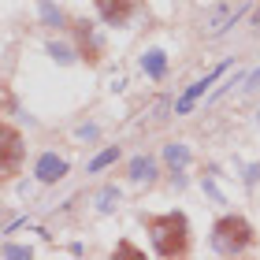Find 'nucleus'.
Returning a JSON list of instances; mask_svg holds the SVG:
<instances>
[{"label":"nucleus","mask_w":260,"mask_h":260,"mask_svg":"<svg viewBox=\"0 0 260 260\" xmlns=\"http://www.w3.org/2000/svg\"><path fill=\"white\" fill-rule=\"evenodd\" d=\"M145 227L152 234V245H156L160 256H186L190 253V223H186L182 212H171V216H149Z\"/></svg>","instance_id":"f257e3e1"},{"label":"nucleus","mask_w":260,"mask_h":260,"mask_svg":"<svg viewBox=\"0 0 260 260\" xmlns=\"http://www.w3.org/2000/svg\"><path fill=\"white\" fill-rule=\"evenodd\" d=\"M253 242H256V234L242 216H223L216 227H212V245H216L219 253H242V249H249Z\"/></svg>","instance_id":"f03ea898"},{"label":"nucleus","mask_w":260,"mask_h":260,"mask_svg":"<svg viewBox=\"0 0 260 260\" xmlns=\"http://www.w3.org/2000/svg\"><path fill=\"white\" fill-rule=\"evenodd\" d=\"M0 138H4V145H0V152H4V179H11V175H15V164L22 156V134L11 123H4Z\"/></svg>","instance_id":"7ed1b4c3"},{"label":"nucleus","mask_w":260,"mask_h":260,"mask_svg":"<svg viewBox=\"0 0 260 260\" xmlns=\"http://www.w3.org/2000/svg\"><path fill=\"white\" fill-rule=\"evenodd\" d=\"M101 11V19L108 22V26H123L130 19V11H134V0H93Z\"/></svg>","instance_id":"20e7f679"},{"label":"nucleus","mask_w":260,"mask_h":260,"mask_svg":"<svg viewBox=\"0 0 260 260\" xmlns=\"http://www.w3.org/2000/svg\"><path fill=\"white\" fill-rule=\"evenodd\" d=\"M223 71H227V63H223V67H216V71H208V75H205V78H197V82H193V86H190V89H186V97H182L179 104H175V112H179V115H186V112H190V108H193V104H197V97H205V89H208V86H212V82H216V78L223 75Z\"/></svg>","instance_id":"39448f33"},{"label":"nucleus","mask_w":260,"mask_h":260,"mask_svg":"<svg viewBox=\"0 0 260 260\" xmlns=\"http://www.w3.org/2000/svg\"><path fill=\"white\" fill-rule=\"evenodd\" d=\"M67 175V164L60 156H52V152H45V156L38 160V179L41 182H56V179H63Z\"/></svg>","instance_id":"423d86ee"},{"label":"nucleus","mask_w":260,"mask_h":260,"mask_svg":"<svg viewBox=\"0 0 260 260\" xmlns=\"http://www.w3.org/2000/svg\"><path fill=\"white\" fill-rule=\"evenodd\" d=\"M242 11H245V4H227V8H219L216 15L208 19V26H205V30H208V34H219V30H227L231 22L242 15Z\"/></svg>","instance_id":"0eeeda50"},{"label":"nucleus","mask_w":260,"mask_h":260,"mask_svg":"<svg viewBox=\"0 0 260 260\" xmlns=\"http://www.w3.org/2000/svg\"><path fill=\"white\" fill-rule=\"evenodd\" d=\"M78 45H82V52H86V60H89V63H97V60H101L97 41L89 38V22H78Z\"/></svg>","instance_id":"6e6552de"},{"label":"nucleus","mask_w":260,"mask_h":260,"mask_svg":"<svg viewBox=\"0 0 260 260\" xmlns=\"http://www.w3.org/2000/svg\"><path fill=\"white\" fill-rule=\"evenodd\" d=\"M141 67H145L152 78H160V75H164V67H168V60H164V52H145V60H141Z\"/></svg>","instance_id":"1a4fd4ad"},{"label":"nucleus","mask_w":260,"mask_h":260,"mask_svg":"<svg viewBox=\"0 0 260 260\" xmlns=\"http://www.w3.org/2000/svg\"><path fill=\"white\" fill-rule=\"evenodd\" d=\"M164 156H168L171 168H182V164L190 160V152H186V145H168V149H164Z\"/></svg>","instance_id":"9d476101"},{"label":"nucleus","mask_w":260,"mask_h":260,"mask_svg":"<svg viewBox=\"0 0 260 260\" xmlns=\"http://www.w3.org/2000/svg\"><path fill=\"white\" fill-rule=\"evenodd\" d=\"M130 179H152V160H134L130 164Z\"/></svg>","instance_id":"9b49d317"},{"label":"nucleus","mask_w":260,"mask_h":260,"mask_svg":"<svg viewBox=\"0 0 260 260\" xmlns=\"http://www.w3.org/2000/svg\"><path fill=\"white\" fill-rule=\"evenodd\" d=\"M112 160H115V149H104V152H101V156H97V160H93V164H89V171H101V168H108V164H112Z\"/></svg>","instance_id":"f8f14e48"},{"label":"nucleus","mask_w":260,"mask_h":260,"mask_svg":"<svg viewBox=\"0 0 260 260\" xmlns=\"http://www.w3.org/2000/svg\"><path fill=\"white\" fill-rule=\"evenodd\" d=\"M119 256H141V249H134L130 242H123V245H119Z\"/></svg>","instance_id":"ddd939ff"},{"label":"nucleus","mask_w":260,"mask_h":260,"mask_svg":"<svg viewBox=\"0 0 260 260\" xmlns=\"http://www.w3.org/2000/svg\"><path fill=\"white\" fill-rule=\"evenodd\" d=\"M245 89H260V71H256V75L249 78V86H245Z\"/></svg>","instance_id":"4468645a"},{"label":"nucleus","mask_w":260,"mask_h":260,"mask_svg":"<svg viewBox=\"0 0 260 260\" xmlns=\"http://www.w3.org/2000/svg\"><path fill=\"white\" fill-rule=\"evenodd\" d=\"M256 115H260V112H256Z\"/></svg>","instance_id":"2eb2a0df"}]
</instances>
